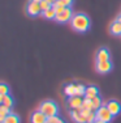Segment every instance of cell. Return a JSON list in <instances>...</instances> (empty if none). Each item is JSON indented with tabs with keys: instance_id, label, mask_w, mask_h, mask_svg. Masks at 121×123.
Masks as SVG:
<instances>
[{
	"instance_id": "cell-1",
	"label": "cell",
	"mask_w": 121,
	"mask_h": 123,
	"mask_svg": "<svg viewBox=\"0 0 121 123\" xmlns=\"http://www.w3.org/2000/svg\"><path fill=\"white\" fill-rule=\"evenodd\" d=\"M70 26L73 30L78 31V33H85L90 29L91 22L87 14L85 13H74L70 20Z\"/></svg>"
},
{
	"instance_id": "cell-2",
	"label": "cell",
	"mask_w": 121,
	"mask_h": 123,
	"mask_svg": "<svg viewBox=\"0 0 121 123\" xmlns=\"http://www.w3.org/2000/svg\"><path fill=\"white\" fill-rule=\"evenodd\" d=\"M38 110L42 111L47 118H52V117L57 115V113H59V106L56 105V102L51 101V99H47V101H43L42 104L39 105Z\"/></svg>"
},
{
	"instance_id": "cell-3",
	"label": "cell",
	"mask_w": 121,
	"mask_h": 123,
	"mask_svg": "<svg viewBox=\"0 0 121 123\" xmlns=\"http://www.w3.org/2000/svg\"><path fill=\"white\" fill-rule=\"evenodd\" d=\"M112 119H113V115H112V113L108 110L107 105H103L102 107H99V109L96 110V121L111 123Z\"/></svg>"
},
{
	"instance_id": "cell-4",
	"label": "cell",
	"mask_w": 121,
	"mask_h": 123,
	"mask_svg": "<svg viewBox=\"0 0 121 123\" xmlns=\"http://www.w3.org/2000/svg\"><path fill=\"white\" fill-rule=\"evenodd\" d=\"M73 11H72L70 7H67L63 12L57 13L56 17H55V20H56L57 22H60V24H65V22H70L72 17H73Z\"/></svg>"
},
{
	"instance_id": "cell-5",
	"label": "cell",
	"mask_w": 121,
	"mask_h": 123,
	"mask_svg": "<svg viewBox=\"0 0 121 123\" xmlns=\"http://www.w3.org/2000/svg\"><path fill=\"white\" fill-rule=\"evenodd\" d=\"M95 68L99 74H108V72L112 71L113 68V64H112L111 60H104V62H96L95 64Z\"/></svg>"
},
{
	"instance_id": "cell-6",
	"label": "cell",
	"mask_w": 121,
	"mask_h": 123,
	"mask_svg": "<svg viewBox=\"0 0 121 123\" xmlns=\"http://www.w3.org/2000/svg\"><path fill=\"white\" fill-rule=\"evenodd\" d=\"M26 12L29 16L31 17H35L38 16V14L42 13V9H40V5L38 4V3H34V1H29L27 3V7H26Z\"/></svg>"
},
{
	"instance_id": "cell-7",
	"label": "cell",
	"mask_w": 121,
	"mask_h": 123,
	"mask_svg": "<svg viewBox=\"0 0 121 123\" xmlns=\"http://www.w3.org/2000/svg\"><path fill=\"white\" fill-rule=\"evenodd\" d=\"M81 109H82V107H81ZM81 109H72L70 110V118L76 123H87V119H86V117L82 114Z\"/></svg>"
},
{
	"instance_id": "cell-8",
	"label": "cell",
	"mask_w": 121,
	"mask_h": 123,
	"mask_svg": "<svg viewBox=\"0 0 121 123\" xmlns=\"http://www.w3.org/2000/svg\"><path fill=\"white\" fill-rule=\"evenodd\" d=\"M107 107L108 110L112 113V115H119V114L121 113V104L119 101H116V99H111V101H108L107 104Z\"/></svg>"
},
{
	"instance_id": "cell-9",
	"label": "cell",
	"mask_w": 121,
	"mask_h": 123,
	"mask_svg": "<svg viewBox=\"0 0 121 123\" xmlns=\"http://www.w3.org/2000/svg\"><path fill=\"white\" fill-rule=\"evenodd\" d=\"M47 119H48V118L42 113V111H40V110H37V111H34V113L31 114V117H30V123H46V122H47Z\"/></svg>"
},
{
	"instance_id": "cell-10",
	"label": "cell",
	"mask_w": 121,
	"mask_h": 123,
	"mask_svg": "<svg viewBox=\"0 0 121 123\" xmlns=\"http://www.w3.org/2000/svg\"><path fill=\"white\" fill-rule=\"evenodd\" d=\"M82 102H83V98L79 97V96H73V97L68 98V105L70 109H81Z\"/></svg>"
},
{
	"instance_id": "cell-11",
	"label": "cell",
	"mask_w": 121,
	"mask_h": 123,
	"mask_svg": "<svg viewBox=\"0 0 121 123\" xmlns=\"http://www.w3.org/2000/svg\"><path fill=\"white\" fill-rule=\"evenodd\" d=\"M111 59V54L105 47H102L100 50H98L96 52V62H104Z\"/></svg>"
},
{
	"instance_id": "cell-12",
	"label": "cell",
	"mask_w": 121,
	"mask_h": 123,
	"mask_svg": "<svg viewBox=\"0 0 121 123\" xmlns=\"http://www.w3.org/2000/svg\"><path fill=\"white\" fill-rule=\"evenodd\" d=\"M99 96V89L94 85H90L86 88V93H85V98H89V99H93L94 97Z\"/></svg>"
},
{
	"instance_id": "cell-13",
	"label": "cell",
	"mask_w": 121,
	"mask_h": 123,
	"mask_svg": "<svg viewBox=\"0 0 121 123\" xmlns=\"http://www.w3.org/2000/svg\"><path fill=\"white\" fill-rule=\"evenodd\" d=\"M109 31H111V34H113V36H121V24L117 21V20L111 24Z\"/></svg>"
},
{
	"instance_id": "cell-14",
	"label": "cell",
	"mask_w": 121,
	"mask_h": 123,
	"mask_svg": "<svg viewBox=\"0 0 121 123\" xmlns=\"http://www.w3.org/2000/svg\"><path fill=\"white\" fill-rule=\"evenodd\" d=\"M76 84H68L67 86L64 88V93L65 96H68V97H73V96H76Z\"/></svg>"
},
{
	"instance_id": "cell-15",
	"label": "cell",
	"mask_w": 121,
	"mask_h": 123,
	"mask_svg": "<svg viewBox=\"0 0 121 123\" xmlns=\"http://www.w3.org/2000/svg\"><path fill=\"white\" fill-rule=\"evenodd\" d=\"M9 114H11V109H9V107L4 106V105H0V123L4 122V119L7 118Z\"/></svg>"
},
{
	"instance_id": "cell-16",
	"label": "cell",
	"mask_w": 121,
	"mask_h": 123,
	"mask_svg": "<svg viewBox=\"0 0 121 123\" xmlns=\"http://www.w3.org/2000/svg\"><path fill=\"white\" fill-rule=\"evenodd\" d=\"M20 122H21L20 121V117L17 115V114H14V113H11L9 115L4 119L3 123H20Z\"/></svg>"
},
{
	"instance_id": "cell-17",
	"label": "cell",
	"mask_w": 121,
	"mask_h": 123,
	"mask_svg": "<svg viewBox=\"0 0 121 123\" xmlns=\"http://www.w3.org/2000/svg\"><path fill=\"white\" fill-rule=\"evenodd\" d=\"M43 17L47 20H55V17H56V12H55L53 8H50V9L44 11V12H42Z\"/></svg>"
},
{
	"instance_id": "cell-18",
	"label": "cell",
	"mask_w": 121,
	"mask_h": 123,
	"mask_svg": "<svg viewBox=\"0 0 121 123\" xmlns=\"http://www.w3.org/2000/svg\"><path fill=\"white\" fill-rule=\"evenodd\" d=\"M91 101H93V106H94V110L96 111L98 109H99V107H102L103 105V101H102V98L99 97V96H96V97H94L93 99H91Z\"/></svg>"
},
{
	"instance_id": "cell-19",
	"label": "cell",
	"mask_w": 121,
	"mask_h": 123,
	"mask_svg": "<svg viewBox=\"0 0 121 123\" xmlns=\"http://www.w3.org/2000/svg\"><path fill=\"white\" fill-rule=\"evenodd\" d=\"M82 109H86V110H94V106H93V101L89 98H85L83 97V102H82Z\"/></svg>"
},
{
	"instance_id": "cell-20",
	"label": "cell",
	"mask_w": 121,
	"mask_h": 123,
	"mask_svg": "<svg viewBox=\"0 0 121 123\" xmlns=\"http://www.w3.org/2000/svg\"><path fill=\"white\" fill-rule=\"evenodd\" d=\"M85 93H86V86L82 85V84H77L76 86V96H79V97H85Z\"/></svg>"
},
{
	"instance_id": "cell-21",
	"label": "cell",
	"mask_w": 121,
	"mask_h": 123,
	"mask_svg": "<svg viewBox=\"0 0 121 123\" xmlns=\"http://www.w3.org/2000/svg\"><path fill=\"white\" fill-rule=\"evenodd\" d=\"M52 8L55 9V12H56V14H57V13L63 12V11H64V9H65V8H67V7H64V5H63L59 1V0H56V1H55L53 4H52Z\"/></svg>"
},
{
	"instance_id": "cell-22",
	"label": "cell",
	"mask_w": 121,
	"mask_h": 123,
	"mask_svg": "<svg viewBox=\"0 0 121 123\" xmlns=\"http://www.w3.org/2000/svg\"><path fill=\"white\" fill-rule=\"evenodd\" d=\"M3 105H4V106H7V107H9V109H12V106H13V98L11 97L9 94L4 96V99H3Z\"/></svg>"
},
{
	"instance_id": "cell-23",
	"label": "cell",
	"mask_w": 121,
	"mask_h": 123,
	"mask_svg": "<svg viewBox=\"0 0 121 123\" xmlns=\"http://www.w3.org/2000/svg\"><path fill=\"white\" fill-rule=\"evenodd\" d=\"M39 5H40V9H42V12H44V11L52 8V3H50L48 0H42V1L39 3Z\"/></svg>"
},
{
	"instance_id": "cell-24",
	"label": "cell",
	"mask_w": 121,
	"mask_h": 123,
	"mask_svg": "<svg viewBox=\"0 0 121 123\" xmlns=\"http://www.w3.org/2000/svg\"><path fill=\"white\" fill-rule=\"evenodd\" d=\"M0 94L1 96H7L9 94V86L4 83H0Z\"/></svg>"
},
{
	"instance_id": "cell-25",
	"label": "cell",
	"mask_w": 121,
	"mask_h": 123,
	"mask_svg": "<svg viewBox=\"0 0 121 123\" xmlns=\"http://www.w3.org/2000/svg\"><path fill=\"white\" fill-rule=\"evenodd\" d=\"M46 123H65L64 121H63L61 118H60V117H52V118H48L47 119V122Z\"/></svg>"
},
{
	"instance_id": "cell-26",
	"label": "cell",
	"mask_w": 121,
	"mask_h": 123,
	"mask_svg": "<svg viewBox=\"0 0 121 123\" xmlns=\"http://www.w3.org/2000/svg\"><path fill=\"white\" fill-rule=\"evenodd\" d=\"M60 3H61L64 7H72V4H73V0H59Z\"/></svg>"
},
{
	"instance_id": "cell-27",
	"label": "cell",
	"mask_w": 121,
	"mask_h": 123,
	"mask_svg": "<svg viewBox=\"0 0 121 123\" xmlns=\"http://www.w3.org/2000/svg\"><path fill=\"white\" fill-rule=\"evenodd\" d=\"M3 99H4V96L0 94V105H3Z\"/></svg>"
},
{
	"instance_id": "cell-28",
	"label": "cell",
	"mask_w": 121,
	"mask_h": 123,
	"mask_svg": "<svg viewBox=\"0 0 121 123\" xmlns=\"http://www.w3.org/2000/svg\"><path fill=\"white\" fill-rule=\"evenodd\" d=\"M117 21H119V22H120V24H121V14H120V16H119V17H117Z\"/></svg>"
},
{
	"instance_id": "cell-29",
	"label": "cell",
	"mask_w": 121,
	"mask_h": 123,
	"mask_svg": "<svg viewBox=\"0 0 121 123\" xmlns=\"http://www.w3.org/2000/svg\"><path fill=\"white\" fill-rule=\"evenodd\" d=\"M31 1H34V3H38V4H39V3L42 1V0H31Z\"/></svg>"
},
{
	"instance_id": "cell-30",
	"label": "cell",
	"mask_w": 121,
	"mask_h": 123,
	"mask_svg": "<svg viewBox=\"0 0 121 123\" xmlns=\"http://www.w3.org/2000/svg\"><path fill=\"white\" fill-rule=\"evenodd\" d=\"M94 123H107V122H102V121H95Z\"/></svg>"
},
{
	"instance_id": "cell-31",
	"label": "cell",
	"mask_w": 121,
	"mask_h": 123,
	"mask_svg": "<svg viewBox=\"0 0 121 123\" xmlns=\"http://www.w3.org/2000/svg\"><path fill=\"white\" fill-rule=\"evenodd\" d=\"M48 1H50V3H52V4H53V3L56 1V0H48Z\"/></svg>"
}]
</instances>
